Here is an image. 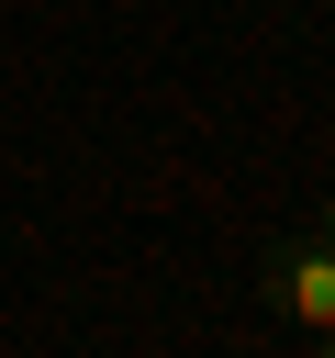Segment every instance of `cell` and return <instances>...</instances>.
<instances>
[{
	"mask_svg": "<svg viewBox=\"0 0 335 358\" xmlns=\"http://www.w3.org/2000/svg\"><path fill=\"white\" fill-rule=\"evenodd\" d=\"M257 302H268L279 324H302V336L335 347V246H324V235H279V246L257 257Z\"/></svg>",
	"mask_w": 335,
	"mask_h": 358,
	"instance_id": "cell-1",
	"label": "cell"
},
{
	"mask_svg": "<svg viewBox=\"0 0 335 358\" xmlns=\"http://www.w3.org/2000/svg\"><path fill=\"white\" fill-rule=\"evenodd\" d=\"M313 235H324V246H335V190H324V201H313Z\"/></svg>",
	"mask_w": 335,
	"mask_h": 358,
	"instance_id": "cell-2",
	"label": "cell"
}]
</instances>
